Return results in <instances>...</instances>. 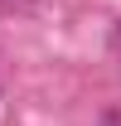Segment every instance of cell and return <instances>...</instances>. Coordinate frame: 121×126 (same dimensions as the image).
<instances>
[{
  "label": "cell",
  "mask_w": 121,
  "mask_h": 126,
  "mask_svg": "<svg viewBox=\"0 0 121 126\" xmlns=\"http://www.w3.org/2000/svg\"><path fill=\"white\" fill-rule=\"evenodd\" d=\"M111 48H116V63H121V29L111 34Z\"/></svg>",
  "instance_id": "obj_2"
},
{
  "label": "cell",
  "mask_w": 121,
  "mask_h": 126,
  "mask_svg": "<svg viewBox=\"0 0 121 126\" xmlns=\"http://www.w3.org/2000/svg\"><path fill=\"white\" fill-rule=\"evenodd\" d=\"M97 126H121V107H106L102 116H97Z\"/></svg>",
  "instance_id": "obj_1"
}]
</instances>
